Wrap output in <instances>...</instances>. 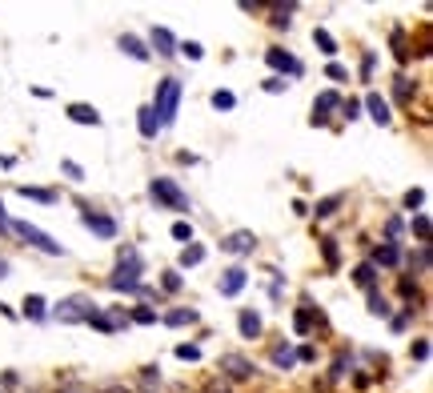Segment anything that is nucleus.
<instances>
[{
	"mask_svg": "<svg viewBox=\"0 0 433 393\" xmlns=\"http://www.w3.org/2000/svg\"><path fill=\"white\" fill-rule=\"evenodd\" d=\"M181 93H185V84L176 81V77H165V81L157 84V97H153V116H157L160 129H169L176 121V109H181Z\"/></svg>",
	"mask_w": 433,
	"mask_h": 393,
	"instance_id": "f257e3e1",
	"label": "nucleus"
},
{
	"mask_svg": "<svg viewBox=\"0 0 433 393\" xmlns=\"http://www.w3.org/2000/svg\"><path fill=\"white\" fill-rule=\"evenodd\" d=\"M141 273H144V265H141V257H137V249L132 245H125L121 249V269L109 277V289H125V293H137L141 289Z\"/></svg>",
	"mask_w": 433,
	"mask_h": 393,
	"instance_id": "f03ea898",
	"label": "nucleus"
},
{
	"mask_svg": "<svg viewBox=\"0 0 433 393\" xmlns=\"http://www.w3.org/2000/svg\"><path fill=\"white\" fill-rule=\"evenodd\" d=\"M149 193L157 196L165 209H173V213H189V209H192V205H189V196L176 189V180H173V177H153Z\"/></svg>",
	"mask_w": 433,
	"mask_h": 393,
	"instance_id": "7ed1b4c3",
	"label": "nucleus"
},
{
	"mask_svg": "<svg viewBox=\"0 0 433 393\" xmlns=\"http://www.w3.org/2000/svg\"><path fill=\"white\" fill-rule=\"evenodd\" d=\"M8 229L16 233V237H24L32 249H40V253H48V257H61L64 249H61V241H52L45 229H36V225H29V221H8Z\"/></svg>",
	"mask_w": 433,
	"mask_h": 393,
	"instance_id": "20e7f679",
	"label": "nucleus"
},
{
	"mask_svg": "<svg viewBox=\"0 0 433 393\" xmlns=\"http://www.w3.org/2000/svg\"><path fill=\"white\" fill-rule=\"evenodd\" d=\"M56 321H64V325H77V321H89V317H93L96 313V305L93 301H89V297H68V301H61V305H56Z\"/></svg>",
	"mask_w": 433,
	"mask_h": 393,
	"instance_id": "39448f33",
	"label": "nucleus"
},
{
	"mask_svg": "<svg viewBox=\"0 0 433 393\" xmlns=\"http://www.w3.org/2000/svg\"><path fill=\"white\" fill-rule=\"evenodd\" d=\"M80 225H84V229H93L96 237H105V241H112V237H116V221H112L109 213L93 209V205H84V209H80Z\"/></svg>",
	"mask_w": 433,
	"mask_h": 393,
	"instance_id": "423d86ee",
	"label": "nucleus"
},
{
	"mask_svg": "<svg viewBox=\"0 0 433 393\" xmlns=\"http://www.w3.org/2000/svg\"><path fill=\"white\" fill-rule=\"evenodd\" d=\"M265 61H269V68L281 77V72H289V77H301V61L293 56V52H285V49H269L265 52Z\"/></svg>",
	"mask_w": 433,
	"mask_h": 393,
	"instance_id": "0eeeda50",
	"label": "nucleus"
},
{
	"mask_svg": "<svg viewBox=\"0 0 433 393\" xmlns=\"http://www.w3.org/2000/svg\"><path fill=\"white\" fill-rule=\"evenodd\" d=\"M221 249H225V253H253V249H257V233L253 229L229 233V237L221 241Z\"/></svg>",
	"mask_w": 433,
	"mask_h": 393,
	"instance_id": "6e6552de",
	"label": "nucleus"
},
{
	"mask_svg": "<svg viewBox=\"0 0 433 393\" xmlns=\"http://www.w3.org/2000/svg\"><path fill=\"white\" fill-rule=\"evenodd\" d=\"M149 40H153L157 56H176V36L169 33L165 24H153V36H149ZM153 49H149V52H153Z\"/></svg>",
	"mask_w": 433,
	"mask_h": 393,
	"instance_id": "1a4fd4ad",
	"label": "nucleus"
},
{
	"mask_svg": "<svg viewBox=\"0 0 433 393\" xmlns=\"http://www.w3.org/2000/svg\"><path fill=\"white\" fill-rule=\"evenodd\" d=\"M221 365H225V373H229V377H237V381L253 377V361H249V357H241V353H225Z\"/></svg>",
	"mask_w": 433,
	"mask_h": 393,
	"instance_id": "9d476101",
	"label": "nucleus"
},
{
	"mask_svg": "<svg viewBox=\"0 0 433 393\" xmlns=\"http://www.w3.org/2000/svg\"><path fill=\"white\" fill-rule=\"evenodd\" d=\"M245 281H249V273H245L241 265L225 269V273H221V293H225V297H237L241 289H245Z\"/></svg>",
	"mask_w": 433,
	"mask_h": 393,
	"instance_id": "9b49d317",
	"label": "nucleus"
},
{
	"mask_svg": "<svg viewBox=\"0 0 433 393\" xmlns=\"http://www.w3.org/2000/svg\"><path fill=\"white\" fill-rule=\"evenodd\" d=\"M64 113H68V121H77V125H100V113H96L93 105H84V100H77V105H68V109H64Z\"/></svg>",
	"mask_w": 433,
	"mask_h": 393,
	"instance_id": "f8f14e48",
	"label": "nucleus"
},
{
	"mask_svg": "<svg viewBox=\"0 0 433 393\" xmlns=\"http://www.w3.org/2000/svg\"><path fill=\"white\" fill-rule=\"evenodd\" d=\"M137 129H141V137H144V141H153V137L160 132L157 116H153V109H149V105H141V109H137Z\"/></svg>",
	"mask_w": 433,
	"mask_h": 393,
	"instance_id": "ddd939ff",
	"label": "nucleus"
},
{
	"mask_svg": "<svg viewBox=\"0 0 433 393\" xmlns=\"http://www.w3.org/2000/svg\"><path fill=\"white\" fill-rule=\"evenodd\" d=\"M365 109H369V116H373L377 125H389V121H393V113H389V100H381L377 93H369V97H365Z\"/></svg>",
	"mask_w": 433,
	"mask_h": 393,
	"instance_id": "4468645a",
	"label": "nucleus"
},
{
	"mask_svg": "<svg viewBox=\"0 0 433 393\" xmlns=\"http://www.w3.org/2000/svg\"><path fill=\"white\" fill-rule=\"evenodd\" d=\"M237 329H241V337L253 341V337H261V317H257L253 309H241L237 313Z\"/></svg>",
	"mask_w": 433,
	"mask_h": 393,
	"instance_id": "2eb2a0df",
	"label": "nucleus"
},
{
	"mask_svg": "<svg viewBox=\"0 0 433 393\" xmlns=\"http://www.w3.org/2000/svg\"><path fill=\"white\" fill-rule=\"evenodd\" d=\"M121 52H125V56H132V61H149V56H153V52L144 49L141 36H132V33L121 36Z\"/></svg>",
	"mask_w": 433,
	"mask_h": 393,
	"instance_id": "dca6fc26",
	"label": "nucleus"
},
{
	"mask_svg": "<svg viewBox=\"0 0 433 393\" xmlns=\"http://www.w3.org/2000/svg\"><path fill=\"white\" fill-rule=\"evenodd\" d=\"M337 105H341V97H337V93H321V97L313 100V125H325L329 109H337Z\"/></svg>",
	"mask_w": 433,
	"mask_h": 393,
	"instance_id": "f3484780",
	"label": "nucleus"
},
{
	"mask_svg": "<svg viewBox=\"0 0 433 393\" xmlns=\"http://www.w3.org/2000/svg\"><path fill=\"white\" fill-rule=\"evenodd\" d=\"M20 313H24L29 321H45V317H48V301H45L40 293H29V297H24V309H20Z\"/></svg>",
	"mask_w": 433,
	"mask_h": 393,
	"instance_id": "a211bd4d",
	"label": "nucleus"
},
{
	"mask_svg": "<svg viewBox=\"0 0 433 393\" xmlns=\"http://www.w3.org/2000/svg\"><path fill=\"white\" fill-rule=\"evenodd\" d=\"M313 317H317V321H325V317H321L313 305H301V309L293 313V329H297V333L305 337V333H309V325H313Z\"/></svg>",
	"mask_w": 433,
	"mask_h": 393,
	"instance_id": "6ab92c4d",
	"label": "nucleus"
},
{
	"mask_svg": "<svg viewBox=\"0 0 433 393\" xmlns=\"http://www.w3.org/2000/svg\"><path fill=\"white\" fill-rule=\"evenodd\" d=\"M413 93H417V84L409 81V77H393V100H397V105H409Z\"/></svg>",
	"mask_w": 433,
	"mask_h": 393,
	"instance_id": "aec40b11",
	"label": "nucleus"
},
{
	"mask_svg": "<svg viewBox=\"0 0 433 393\" xmlns=\"http://www.w3.org/2000/svg\"><path fill=\"white\" fill-rule=\"evenodd\" d=\"M373 261H377V265H389V269H393V265H401V249L385 241V245L373 249Z\"/></svg>",
	"mask_w": 433,
	"mask_h": 393,
	"instance_id": "412c9836",
	"label": "nucleus"
},
{
	"mask_svg": "<svg viewBox=\"0 0 433 393\" xmlns=\"http://www.w3.org/2000/svg\"><path fill=\"white\" fill-rule=\"evenodd\" d=\"M353 281L373 293V289H377V269H373V265H357V269H353Z\"/></svg>",
	"mask_w": 433,
	"mask_h": 393,
	"instance_id": "4be33fe9",
	"label": "nucleus"
},
{
	"mask_svg": "<svg viewBox=\"0 0 433 393\" xmlns=\"http://www.w3.org/2000/svg\"><path fill=\"white\" fill-rule=\"evenodd\" d=\"M341 205H345V193H333V196H321L317 201V209H313V213L317 217H333L337 209H341Z\"/></svg>",
	"mask_w": 433,
	"mask_h": 393,
	"instance_id": "5701e85b",
	"label": "nucleus"
},
{
	"mask_svg": "<svg viewBox=\"0 0 433 393\" xmlns=\"http://www.w3.org/2000/svg\"><path fill=\"white\" fill-rule=\"evenodd\" d=\"M273 365H277V369H293V365H297V353H293L289 345H273Z\"/></svg>",
	"mask_w": 433,
	"mask_h": 393,
	"instance_id": "b1692460",
	"label": "nucleus"
},
{
	"mask_svg": "<svg viewBox=\"0 0 433 393\" xmlns=\"http://www.w3.org/2000/svg\"><path fill=\"white\" fill-rule=\"evenodd\" d=\"M201 261H205V245H197V241H192V245L181 249V269H189V265H201Z\"/></svg>",
	"mask_w": 433,
	"mask_h": 393,
	"instance_id": "393cba45",
	"label": "nucleus"
},
{
	"mask_svg": "<svg viewBox=\"0 0 433 393\" xmlns=\"http://www.w3.org/2000/svg\"><path fill=\"white\" fill-rule=\"evenodd\" d=\"M321 253H325V265H329V269H337V265H341V249H337L333 237H321Z\"/></svg>",
	"mask_w": 433,
	"mask_h": 393,
	"instance_id": "a878e982",
	"label": "nucleus"
},
{
	"mask_svg": "<svg viewBox=\"0 0 433 393\" xmlns=\"http://www.w3.org/2000/svg\"><path fill=\"white\" fill-rule=\"evenodd\" d=\"M165 321H169V325H192V321H197V309H169Z\"/></svg>",
	"mask_w": 433,
	"mask_h": 393,
	"instance_id": "bb28decb",
	"label": "nucleus"
},
{
	"mask_svg": "<svg viewBox=\"0 0 433 393\" xmlns=\"http://www.w3.org/2000/svg\"><path fill=\"white\" fill-rule=\"evenodd\" d=\"M213 109H221V113H229V109H237V97H233L229 88H217V93H213Z\"/></svg>",
	"mask_w": 433,
	"mask_h": 393,
	"instance_id": "cd10ccee",
	"label": "nucleus"
},
{
	"mask_svg": "<svg viewBox=\"0 0 433 393\" xmlns=\"http://www.w3.org/2000/svg\"><path fill=\"white\" fill-rule=\"evenodd\" d=\"M313 40L321 45V52H325V56H337V40L325 33V29H317V33H313Z\"/></svg>",
	"mask_w": 433,
	"mask_h": 393,
	"instance_id": "c85d7f7f",
	"label": "nucleus"
},
{
	"mask_svg": "<svg viewBox=\"0 0 433 393\" xmlns=\"http://www.w3.org/2000/svg\"><path fill=\"white\" fill-rule=\"evenodd\" d=\"M369 313H373V317H389V305H385V297L377 293V289L369 293Z\"/></svg>",
	"mask_w": 433,
	"mask_h": 393,
	"instance_id": "c756f323",
	"label": "nucleus"
},
{
	"mask_svg": "<svg viewBox=\"0 0 433 393\" xmlns=\"http://www.w3.org/2000/svg\"><path fill=\"white\" fill-rule=\"evenodd\" d=\"M20 196H32V201H45V205H52L56 196L48 193V189H32V185H20Z\"/></svg>",
	"mask_w": 433,
	"mask_h": 393,
	"instance_id": "7c9ffc66",
	"label": "nucleus"
},
{
	"mask_svg": "<svg viewBox=\"0 0 433 393\" xmlns=\"http://www.w3.org/2000/svg\"><path fill=\"white\" fill-rule=\"evenodd\" d=\"M413 237H417V241H430V217H425V213L413 217Z\"/></svg>",
	"mask_w": 433,
	"mask_h": 393,
	"instance_id": "2f4dec72",
	"label": "nucleus"
},
{
	"mask_svg": "<svg viewBox=\"0 0 433 393\" xmlns=\"http://www.w3.org/2000/svg\"><path fill=\"white\" fill-rule=\"evenodd\" d=\"M176 52H185L189 61H201V56H205V49H201L197 40H181V45H176Z\"/></svg>",
	"mask_w": 433,
	"mask_h": 393,
	"instance_id": "473e14b6",
	"label": "nucleus"
},
{
	"mask_svg": "<svg viewBox=\"0 0 433 393\" xmlns=\"http://www.w3.org/2000/svg\"><path fill=\"white\" fill-rule=\"evenodd\" d=\"M132 321H137V325H153V321H157V313L149 309V305H137V309H132Z\"/></svg>",
	"mask_w": 433,
	"mask_h": 393,
	"instance_id": "72a5a7b5",
	"label": "nucleus"
},
{
	"mask_svg": "<svg viewBox=\"0 0 433 393\" xmlns=\"http://www.w3.org/2000/svg\"><path fill=\"white\" fill-rule=\"evenodd\" d=\"M173 241H185V245H192V225L176 221V225H173Z\"/></svg>",
	"mask_w": 433,
	"mask_h": 393,
	"instance_id": "f704fd0d",
	"label": "nucleus"
},
{
	"mask_svg": "<svg viewBox=\"0 0 433 393\" xmlns=\"http://www.w3.org/2000/svg\"><path fill=\"white\" fill-rule=\"evenodd\" d=\"M425 205V189H409L405 193V209H421Z\"/></svg>",
	"mask_w": 433,
	"mask_h": 393,
	"instance_id": "c9c22d12",
	"label": "nucleus"
},
{
	"mask_svg": "<svg viewBox=\"0 0 433 393\" xmlns=\"http://www.w3.org/2000/svg\"><path fill=\"white\" fill-rule=\"evenodd\" d=\"M176 357H181V361H201V349L185 341V345H176Z\"/></svg>",
	"mask_w": 433,
	"mask_h": 393,
	"instance_id": "e433bc0d",
	"label": "nucleus"
},
{
	"mask_svg": "<svg viewBox=\"0 0 433 393\" xmlns=\"http://www.w3.org/2000/svg\"><path fill=\"white\" fill-rule=\"evenodd\" d=\"M289 13H293V4L277 8V13H273V29H289Z\"/></svg>",
	"mask_w": 433,
	"mask_h": 393,
	"instance_id": "4c0bfd02",
	"label": "nucleus"
},
{
	"mask_svg": "<svg viewBox=\"0 0 433 393\" xmlns=\"http://www.w3.org/2000/svg\"><path fill=\"white\" fill-rule=\"evenodd\" d=\"M341 116H345V121H357V116H361V100H345V105H341Z\"/></svg>",
	"mask_w": 433,
	"mask_h": 393,
	"instance_id": "58836bf2",
	"label": "nucleus"
},
{
	"mask_svg": "<svg viewBox=\"0 0 433 393\" xmlns=\"http://www.w3.org/2000/svg\"><path fill=\"white\" fill-rule=\"evenodd\" d=\"M397 289H401V297H413V301H421V293H417V285L409 277H401L397 281Z\"/></svg>",
	"mask_w": 433,
	"mask_h": 393,
	"instance_id": "ea45409f",
	"label": "nucleus"
},
{
	"mask_svg": "<svg viewBox=\"0 0 433 393\" xmlns=\"http://www.w3.org/2000/svg\"><path fill=\"white\" fill-rule=\"evenodd\" d=\"M61 169H64V177H68V180H84V173H80L77 161H61Z\"/></svg>",
	"mask_w": 433,
	"mask_h": 393,
	"instance_id": "a19ab883",
	"label": "nucleus"
},
{
	"mask_svg": "<svg viewBox=\"0 0 433 393\" xmlns=\"http://www.w3.org/2000/svg\"><path fill=\"white\" fill-rule=\"evenodd\" d=\"M160 285H165V289H169V293H176V289H181V285H185V281H181V273H165V277H160Z\"/></svg>",
	"mask_w": 433,
	"mask_h": 393,
	"instance_id": "79ce46f5",
	"label": "nucleus"
},
{
	"mask_svg": "<svg viewBox=\"0 0 433 393\" xmlns=\"http://www.w3.org/2000/svg\"><path fill=\"white\" fill-rule=\"evenodd\" d=\"M285 88H289L285 77H269V81H265V93H285Z\"/></svg>",
	"mask_w": 433,
	"mask_h": 393,
	"instance_id": "37998d69",
	"label": "nucleus"
},
{
	"mask_svg": "<svg viewBox=\"0 0 433 393\" xmlns=\"http://www.w3.org/2000/svg\"><path fill=\"white\" fill-rule=\"evenodd\" d=\"M393 52H397V61H405V56H409V49H405V36H401V29L393 33Z\"/></svg>",
	"mask_w": 433,
	"mask_h": 393,
	"instance_id": "c03bdc74",
	"label": "nucleus"
},
{
	"mask_svg": "<svg viewBox=\"0 0 433 393\" xmlns=\"http://www.w3.org/2000/svg\"><path fill=\"white\" fill-rule=\"evenodd\" d=\"M409 353H413L417 361H425V357H430V341H425V337H421V341H413V349H409Z\"/></svg>",
	"mask_w": 433,
	"mask_h": 393,
	"instance_id": "a18cd8bd",
	"label": "nucleus"
},
{
	"mask_svg": "<svg viewBox=\"0 0 433 393\" xmlns=\"http://www.w3.org/2000/svg\"><path fill=\"white\" fill-rule=\"evenodd\" d=\"M325 77H329V81H345L349 72H345V68H341V65H329V68H325Z\"/></svg>",
	"mask_w": 433,
	"mask_h": 393,
	"instance_id": "49530a36",
	"label": "nucleus"
},
{
	"mask_svg": "<svg viewBox=\"0 0 433 393\" xmlns=\"http://www.w3.org/2000/svg\"><path fill=\"white\" fill-rule=\"evenodd\" d=\"M373 61H377L373 52H365V56H361V77H365V81H369V72H373Z\"/></svg>",
	"mask_w": 433,
	"mask_h": 393,
	"instance_id": "de8ad7c7",
	"label": "nucleus"
},
{
	"mask_svg": "<svg viewBox=\"0 0 433 393\" xmlns=\"http://www.w3.org/2000/svg\"><path fill=\"white\" fill-rule=\"evenodd\" d=\"M8 229V217H4V201H0V233Z\"/></svg>",
	"mask_w": 433,
	"mask_h": 393,
	"instance_id": "09e8293b",
	"label": "nucleus"
},
{
	"mask_svg": "<svg viewBox=\"0 0 433 393\" xmlns=\"http://www.w3.org/2000/svg\"><path fill=\"white\" fill-rule=\"evenodd\" d=\"M8 277V257H0V281Z\"/></svg>",
	"mask_w": 433,
	"mask_h": 393,
	"instance_id": "8fccbe9b",
	"label": "nucleus"
},
{
	"mask_svg": "<svg viewBox=\"0 0 433 393\" xmlns=\"http://www.w3.org/2000/svg\"><path fill=\"white\" fill-rule=\"evenodd\" d=\"M205 393H229V390H225V385H208Z\"/></svg>",
	"mask_w": 433,
	"mask_h": 393,
	"instance_id": "3c124183",
	"label": "nucleus"
},
{
	"mask_svg": "<svg viewBox=\"0 0 433 393\" xmlns=\"http://www.w3.org/2000/svg\"><path fill=\"white\" fill-rule=\"evenodd\" d=\"M112 393H116V390H112Z\"/></svg>",
	"mask_w": 433,
	"mask_h": 393,
	"instance_id": "603ef678",
	"label": "nucleus"
}]
</instances>
